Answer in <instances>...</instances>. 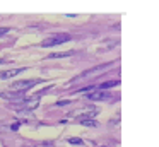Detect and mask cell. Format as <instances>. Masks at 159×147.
Instances as JSON below:
<instances>
[{
	"label": "cell",
	"instance_id": "6da1fadb",
	"mask_svg": "<svg viewBox=\"0 0 159 147\" xmlns=\"http://www.w3.org/2000/svg\"><path fill=\"white\" fill-rule=\"evenodd\" d=\"M69 39H70L69 34L60 33V34H55V36H52V38H48V39H45V41L41 43V46H43V48L57 46V44H62V43H65V41H69Z\"/></svg>",
	"mask_w": 159,
	"mask_h": 147
},
{
	"label": "cell",
	"instance_id": "9c48e42d",
	"mask_svg": "<svg viewBox=\"0 0 159 147\" xmlns=\"http://www.w3.org/2000/svg\"><path fill=\"white\" fill-rule=\"evenodd\" d=\"M9 31H11L9 27H0V36H4V34H7Z\"/></svg>",
	"mask_w": 159,
	"mask_h": 147
},
{
	"label": "cell",
	"instance_id": "52a82bcc",
	"mask_svg": "<svg viewBox=\"0 0 159 147\" xmlns=\"http://www.w3.org/2000/svg\"><path fill=\"white\" fill-rule=\"evenodd\" d=\"M69 144H74V145H77V144H82V139H77V137H72V139H69Z\"/></svg>",
	"mask_w": 159,
	"mask_h": 147
},
{
	"label": "cell",
	"instance_id": "277c9868",
	"mask_svg": "<svg viewBox=\"0 0 159 147\" xmlns=\"http://www.w3.org/2000/svg\"><path fill=\"white\" fill-rule=\"evenodd\" d=\"M89 99H94V101H108V99H111V94H108V92H94V94H89Z\"/></svg>",
	"mask_w": 159,
	"mask_h": 147
},
{
	"label": "cell",
	"instance_id": "5b68a950",
	"mask_svg": "<svg viewBox=\"0 0 159 147\" xmlns=\"http://www.w3.org/2000/svg\"><path fill=\"white\" fill-rule=\"evenodd\" d=\"M74 51H58V53H50L48 58H63V57H70Z\"/></svg>",
	"mask_w": 159,
	"mask_h": 147
},
{
	"label": "cell",
	"instance_id": "30bf717a",
	"mask_svg": "<svg viewBox=\"0 0 159 147\" xmlns=\"http://www.w3.org/2000/svg\"><path fill=\"white\" fill-rule=\"evenodd\" d=\"M11 128H12V130H17V128H19V123H12Z\"/></svg>",
	"mask_w": 159,
	"mask_h": 147
},
{
	"label": "cell",
	"instance_id": "3957f363",
	"mask_svg": "<svg viewBox=\"0 0 159 147\" xmlns=\"http://www.w3.org/2000/svg\"><path fill=\"white\" fill-rule=\"evenodd\" d=\"M22 70H24L22 67H19V68H9V70L0 72V79H2V80H4V79H12V77H16L17 74H21Z\"/></svg>",
	"mask_w": 159,
	"mask_h": 147
},
{
	"label": "cell",
	"instance_id": "ba28073f",
	"mask_svg": "<svg viewBox=\"0 0 159 147\" xmlns=\"http://www.w3.org/2000/svg\"><path fill=\"white\" fill-rule=\"evenodd\" d=\"M80 123H82V125H87V126H94V125H96V122H93V120H82Z\"/></svg>",
	"mask_w": 159,
	"mask_h": 147
},
{
	"label": "cell",
	"instance_id": "7a4b0ae2",
	"mask_svg": "<svg viewBox=\"0 0 159 147\" xmlns=\"http://www.w3.org/2000/svg\"><path fill=\"white\" fill-rule=\"evenodd\" d=\"M38 82H41L39 79H31V80H21V82H14L12 89H29L33 85H36Z\"/></svg>",
	"mask_w": 159,
	"mask_h": 147
},
{
	"label": "cell",
	"instance_id": "8992f818",
	"mask_svg": "<svg viewBox=\"0 0 159 147\" xmlns=\"http://www.w3.org/2000/svg\"><path fill=\"white\" fill-rule=\"evenodd\" d=\"M118 84H120V80H111V82H104V84L101 85V87L106 89V87H113V85H118Z\"/></svg>",
	"mask_w": 159,
	"mask_h": 147
}]
</instances>
